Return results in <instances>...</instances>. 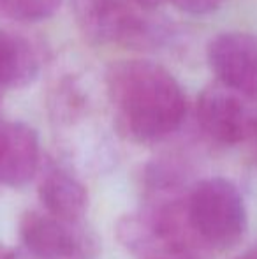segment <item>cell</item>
I'll use <instances>...</instances> for the list:
<instances>
[{"label": "cell", "instance_id": "obj_1", "mask_svg": "<svg viewBox=\"0 0 257 259\" xmlns=\"http://www.w3.org/2000/svg\"><path fill=\"white\" fill-rule=\"evenodd\" d=\"M106 94L118 129L137 143H155L182 127L187 97L178 79L146 58H125L106 71Z\"/></svg>", "mask_w": 257, "mask_h": 259}, {"label": "cell", "instance_id": "obj_2", "mask_svg": "<svg viewBox=\"0 0 257 259\" xmlns=\"http://www.w3.org/2000/svg\"><path fill=\"white\" fill-rule=\"evenodd\" d=\"M187 198L146 203L141 210L124 215L117 222L120 243L144 259H204L210 250L190 228Z\"/></svg>", "mask_w": 257, "mask_h": 259}, {"label": "cell", "instance_id": "obj_3", "mask_svg": "<svg viewBox=\"0 0 257 259\" xmlns=\"http://www.w3.org/2000/svg\"><path fill=\"white\" fill-rule=\"evenodd\" d=\"M79 28L95 45L157 48L168 39L155 0H74Z\"/></svg>", "mask_w": 257, "mask_h": 259}, {"label": "cell", "instance_id": "obj_4", "mask_svg": "<svg viewBox=\"0 0 257 259\" xmlns=\"http://www.w3.org/2000/svg\"><path fill=\"white\" fill-rule=\"evenodd\" d=\"M187 217L199 242L208 250L234 247L247 231V208L238 187L226 178H206L192 185Z\"/></svg>", "mask_w": 257, "mask_h": 259}, {"label": "cell", "instance_id": "obj_5", "mask_svg": "<svg viewBox=\"0 0 257 259\" xmlns=\"http://www.w3.org/2000/svg\"><path fill=\"white\" fill-rule=\"evenodd\" d=\"M20 238L39 259H97L100 240L85 221H67L46 211L20 219Z\"/></svg>", "mask_w": 257, "mask_h": 259}, {"label": "cell", "instance_id": "obj_6", "mask_svg": "<svg viewBox=\"0 0 257 259\" xmlns=\"http://www.w3.org/2000/svg\"><path fill=\"white\" fill-rule=\"evenodd\" d=\"M195 115L202 133L220 145L243 143L257 134V101L219 81L201 92Z\"/></svg>", "mask_w": 257, "mask_h": 259}, {"label": "cell", "instance_id": "obj_7", "mask_svg": "<svg viewBox=\"0 0 257 259\" xmlns=\"http://www.w3.org/2000/svg\"><path fill=\"white\" fill-rule=\"evenodd\" d=\"M206 57L217 81L257 101V34L224 32L215 35Z\"/></svg>", "mask_w": 257, "mask_h": 259}, {"label": "cell", "instance_id": "obj_8", "mask_svg": "<svg viewBox=\"0 0 257 259\" xmlns=\"http://www.w3.org/2000/svg\"><path fill=\"white\" fill-rule=\"evenodd\" d=\"M39 138L23 122H0V185L23 187L39 169Z\"/></svg>", "mask_w": 257, "mask_h": 259}, {"label": "cell", "instance_id": "obj_9", "mask_svg": "<svg viewBox=\"0 0 257 259\" xmlns=\"http://www.w3.org/2000/svg\"><path fill=\"white\" fill-rule=\"evenodd\" d=\"M37 191L46 213L67 221H83L88 194L69 169L49 162L42 169Z\"/></svg>", "mask_w": 257, "mask_h": 259}, {"label": "cell", "instance_id": "obj_10", "mask_svg": "<svg viewBox=\"0 0 257 259\" xmlns=\"http://www.w3.org/2000/svg\"><path fill=\"white\" fill-rule=\"evenodd\" d=\"M39 71L41 55L30 39L20 32L0 28V90L28 87Z\"/></svg>", "mask_w": 257, "mask_h": 259}, {"label": "cell", "instance_id": "obj_11", "mask_svg": "<svg viewBox=\"0 0 257 259\" xmlns=\"http://www.w3.org/2000/svg\"><path fill=\"white\" fill-rule=\"evenodd\" d=\"M62 0H0V16L18 23L48 20L59 11Z\"/></svg>", "mask_w": 257, "mask_h": 259}, {"label": "cell", "instance_id": "obj_12", "mask_svg": "<svg viewBox=\"0 0 257 259\" xmlns=\"http://www.w3.org/2000/svg\"><path fill=\"white\" fill-rule=\"evenodd\" d=\"M171 2L173 6L178 7L183 13L194 14V16H202V14L215 13L227 0H171Z\"/></svg>", "mask_w": 257, "mask_h": 259}, {"label": "cell", "instance_id": "obj_13", "mask_svg": "<svg viewBox=\"0 0 257 259\" xmlns=\"http://www.w3.org/2000/svg\"><path fill=\"white\" fill-rule=\"evenodd\" d=\"M0 259H14V252L9 249V247L2 245L0 243Z\"/></svg>", "mask_w": 257, "mask_h": 259}, {"label": "cell", "instance_id": "obj_14", "mask_svg": "<svg viewBox=\"0 0 257 259\" xmlns=\"http://www.w3.org/2000/svg\"><path fill=\"white\" fill-rule=\"evenodd\" d=\"M236 259H257V245L255 247H252L248 252H245V254H241L240 257H236Z\"/></svg>", "mask_w": 257, "mask_h": 259}, {"label": "cell", "instance_id": "obj_15", "mask_svg": "<svg viewBox=\"0 0 257 259\" xmlns=\"http://www.w3.org/2000/svg\"><path fill=\"white\" fill-rule=\"evenodd\" d=\"M254 140H255V141H257V134H255V138H254Z\"/></svg>", "mask_w": 257, "mask_h": 259}, {"label": "cell", "instance_id": "obj_16", "mask_svg": "<svg viewBox=\"0 0 257 259\" xmlns=\"http://www.w3.org/2000/svg\"><path fill=\"white\" fill-rule=\"evenodd\" d=\"M0 92H2V90H0Z\"/></svg>", "mask_w": 257, "mask_h": 259}]
</instances>
